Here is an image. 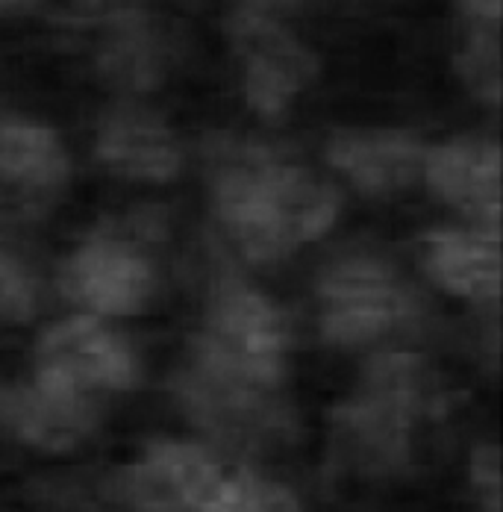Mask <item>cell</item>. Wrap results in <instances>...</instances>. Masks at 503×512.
I'll use <instances>...</instances> for the list:
<instances>
[{"label":"cell","mask_w":503,"mask_h":512,"mask_svg":"<svg viewBox=\"0 0 503 512\" xmlns=\"http://www.w3.org/2000/svg\"><path fill=\"white\" fill-rule=\"evenodd\" d=\"M421 180L477 227L501 230V148L489 136H453L427 145Z\"/></svg>","instance_id":"obj_10"},{"label":"cell","mask_w":503,"mask_h":512,"mask_svg":"<svg viewBox=\"0 0 503 512\" xmlns=\"http://www.w3.org/2000/svg\"><path fill=\"white\" fill-rule=\"evenodd\" d=\"M71 177L62 136L27 115H0V195L18 204L48 201Z\"/></svg>","instance_id":"obj_12"},{"label":"cell","mask_w":503,"mask_h":512,"mask_svg":"<svg viewBox=\"0 0 503 512\" xmlns=\"http://www.w3.org/2000/svg\"><path fill=\"white\" fill-rule=\"evenodd\" d=\"M92 154L106 174L151 186L177 180L186 165L177 130L156 109L130 98L103 112Z\"/></svg>","instance_id":"obj_7"},{"label":"cell","mask_w":503,"mask_h":512,"mask_svg":"<svg viewBox=\"0 0 503 512\" xmlns=\"http://www.w3.org/2000/svg\"><path fill=\"white\" fill-rule=\"evenodd\" d=\"M242 98L265 121L283 118L318 77V56L274 15L239 6L227 21Z\"/></svg>","instance_id":"obj_5"},{"label":"cell","mask_w":503,"mask_h":512,"mask_svg":"<svg viewBox=\"0 0 503 512\" xmlns=\"http://www.w3.org/2000/svg\"><path fill=\"white\" fill-rule=\"evenodd\" d=\"M427 145L403 127H345L327 145V165L365 198H392L412 189L424 174Z\"/></svg>","instance_id":"obj_9"},{"label":"cell","mask_w":503,"mask_h":512,"mask_svg":"<svg viewBox=\"0 0 503 512\" xmlns=\"http://www.w3.org/2000/svg\"><path fill=\"white\" fill-rule=\"evenodd\" d=\"M209 209L224 239L253 265H274L327 236L339 189L259 139L218 133L206 142Z\"/></svg>","instance_id":"obj_1"},{"label":"cell","mask_w":503,"mask_h":512,"mask_svg":"<svg viewBox=\"0 0 503 512\" xmlns=\"http://www.w3.org/2000/svg\"><path fill=\"white\" fill-rule=\"evenodd\" d=\"M465 27H501V0H456Z\"/></svg>","instance_id":"obj_16"},{"label":"cell","mask_w":503,"mask_h":512,"mask_svg":"<svg viewBox=\"0 0 503 512\" xmlns=\"http://www.w3.org/2000/svg\"><path fill=\"white\" fill-rule=\"evenodd\" d=\"M39 307V277L0 236V324H21Z\"/></svg>","instance_id":"obj_15"},{"label":"cell","mask_w":503,"mask_h":512,"mask_svg":"<svg viewBox=\"0 0 503 512\" xmlns=\"http://www.w3.org/2000/svg\"><path fill=\"white\" fill-rule=\"evenodd\" d=\"M465 89L486 106L501 103V33L498 27H465L453 56Z\"/></svg>","instance_id":"obj_13"},{"label":"cell","mask_w":503,"mask_h":512,"mask_svg":"<svg viewBox=\"0 0 503 512\" xmlns=\"http://www.w3.org/2000/svg\"><path fill=\"white\" fill-rule=\"evenodd\" d=\"M321 330L336 345H371L412 324L421 298L389 256L348 251L318 277Z\"/></svg>","instance_id":"obj_3"},{"label":"cell","mask_w":503,"mask_h":512,"mask_svg":"<svg viewBox=\"0 0 503 512\" xmlns=\"http://www.w3.org/2000/svg\"><path fill=\"white\" fill-rule=\"evenodd\" d=\"M39 371L45 386L74 395L86 386H124L136 365L130 345L103 318L77 312L39 339Z\"/></svg>","instance_id":"obj_8"},{"label":"cell","mask_w":503,"mask_h":512,"mask_svg":"<svg viewBox=\"0 0 503 512\" xmlns=\"http://www.w3.org/2000/svg\"><path fill=\"white\" fill-rule=\"evenodd\" d=\"M71 21L92 33L95 65L127 95L156 89L171 65V42L139 0H71Z\"/></svg>","instance_id":"obj_6"},{"label":"cell","mask_w":503,"mask_h":512,"mask_svg":"<svg viewBox=\"0 0 503 512\" xmlns=\"http://www.w3.org/2000/svg\"><path fill=\"white\" fill-rule=\"evenodd\" d=\"M209 468L198 454L189 451H165L153 457L136 474V489L151 504H174L198 495L206 486Z\"/></svg>","instance_id":"obj_14"},{"label":"cell","mask_w":503,"mask_h":512,"mask_svg":"<svg viewBox=\"0 0 503 512\" xmlns=\"http://www.w3.org/2000/svg\"><path fill=\"white\" fill-rule=\"evenodd\" d=\"M286 342V315L262 289L233 271L215 274L195 345L206 371L236 383H268L280 371Z\"/></svg>","instance_id":"obj_2"},{"label":"cell","mask_w":503,"mask_h":512,"mask_svg":"<svg viewBox=\"0 0 503 512\" xmlns=\"http://www.w3.org/2000/svg\"><path fill=\"white\" fill-rule=\"evenodd\" d=\"M45 0H0V18H12V15H24L36 6H42Z\"/></svg>","instance_id":"obj_17"},{"label":"cell","mask_w":503,"mask_h":512,"mask_svg":"<svg viewBox=\"0 0 503 512\" xmlns=\"http://www.w3.org/2000/svg\"><path fill=\"white\" fill-rule=\"evenodd\" d=\"M424 274L451 298L495 304L501 295V230L495 227H439L418 242Z\"/></svg>","instance_id":"obj_11"},{"label":"cell","mask_w":503,"mask_h":512,"mask_svg":"<svg viewBox=\"0 0 503 512\" xmlns=\"http://www.w3.org/2000/svg\"><path fill=\"white\" fill-rule=\"evenodd\" d=\"M56 289L80 312L127 318L151 307L159 271L136 227H103L62 256Z\"/></svg>","instance_id":"obj_4"}]
</instances>
